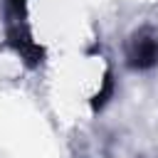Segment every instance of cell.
I'll use <instances>...</instances> for the list:
<instances>
[{
    "label": "cell",
    "instance_id": "obj_1",
    "mask_svg": "<svg viewBox=\"0 0 158 158\" xmlns=\"http://www.w3.org/2000/svg\"><path fill=\"white\" fill-rule=\"evenodd\" d=\"M2 7H5L2 47L15 52L27 69H40L44 64L47 52L32 35V27H30V20H27L30 0H2Z\"/></svg>",
    "mask_w": 158,
    "mask_h": 158
},
{
    "label": "cell",
    "instance_id": "obj_2",
    "mask_svg": "<svg viewBox=\"0 0 158 158\" xmlns=\"http://www.w3.org/2000/svg\"><path fill=\"white\" fill-rule=\"evenodd\" d=\"M126 64L133 72H148L158 67V32L148 25L131 32L126 42Z\"/></svg>",
    "mask_w": 158,
    "mask_h": 158
},
{
    "label": "cell",
    "instance_id": "obj_3",
    "mask_svg": "<svg viewBox=\"0 0 158 158\" xmlns=\"http://www.w3.org/2000/svg\"><path fill=\"white\" fill-rule=\"evenodd\" d=\"M114 72H111V67H106V72H104V81H101V89L94 94V99H91V109L94 111H99V109H104V104L111 99V94H114Z\"/></svg>",
    "mask_w": 158,
    "mask_h": 158
}]
</instances>
